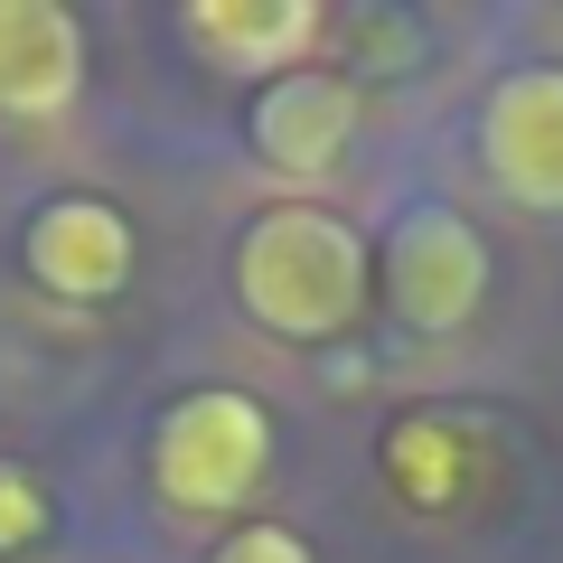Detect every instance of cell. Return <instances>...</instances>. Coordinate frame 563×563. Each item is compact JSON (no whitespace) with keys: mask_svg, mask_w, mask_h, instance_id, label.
<instances>
[{"mask_svg":"<svg viewBox=\"0 0 563 563\" xmlns=\"http://www.w3.org/2000/svg\"><path fill=\"white\" fill-rule=\"evenodd\" d=\"M385 291H395V310L422 339H451V329H470V310L488 301V244L470 235V217H451V207H413V217L395 225V244H385Z\"/></svg>","mask_w":563,"mask_h":563,"instance_id":"obj_3","label":"cell"},{"mask_svg":"<svg viewBox=\"0 0 563 563\" xmlns=\"http://www.w3.org/2000/svg\"><path fill=\"white\" fill-rule=\"evenodd\" d=\"M217 563H310V544L282 536V526H244V536L217 544Z\"/></svg>","mask_w":563,"mask_h":563,"instance_id":"obj_9","label":"cell"},{"mask_svg":"<svg viewBox=\"0 0 563 563\" xmlns=\"http://www.w3.org/2000/svg\"><path fill=\"white\" fill-rule=\"evenodd\" d=\"M29 273L47 291H66V301H113L122 282H132V225H122V207H103V198L38 207V225H29Z\"/></svg>","mask_w":563,"mask_h":563,"instance_id":"obj_6","label":"cell"},{"mask_svg":"<svg viewBox=\"0 0 563 563\" xmlns=\"http://www.w3.org/2000/svg\"><path fill=\"white\" fill-rule=\"evenodd\" d=\"M263 470H273V422H263L254 395L207 385V395L169 404L161 451H151V479H161L169 507H188V517H225V507H244L263 488Z\"/></svg>","mask_w":563,"mask_h":563,"instance_id":"obj_2","label":"cell"},{"mask_svg":"<svg viewBox=\"0 0 563 563\" xmlns=\"http://www.w3.org/2000/svg\"><path fill=\"white\" fill-rule=\"evenodd\" d=\"M235 291L273 339H339L366 310V244L357 225H339L329 207H273L244 225Z\"/></svg>","mask_w":563,"mask_h":563,"instance_id":"obj_1","label":"cell"},{"mask_svg":"<svg viewBox=\"0 0 563 563\" xmlns=\"http://www.w3.org/2000/svg\"><path fill=\"white\" fill-rule=\"evenodd\" d=\"M38 536V488L20 470H0V544H29Z\"/></svg>","mask_w":563,"mask_h":563,"instance_id":"obj_10","label":"cell"},{"mask_svg":"<svg viewBox=\"0 0 563 563\" xmlns=\"http://www.w3.org/2000/svg\"><path fill=\"white\" fill-rule=\"evenodd\" d=\"M347 132H357V95H347V76L291 66V76H273V85L254 95V151H263L273 169H291V179L339 169Z\"/></svg>","mask_w":563,"mask_h":563,"instance_id":"obj_5","label":"cell"},{"mask_svg":"<svg viewBox=\"0 0 563 563\" xmlns=\"http://www.w3.org/2000/svg\"><path fill=\"white\" fill-rule=\"evenodd\" d=\"M188 38L225 76H291L301 47H320V10L310 0H207V10H188Z\"/></svg>","mask_w":563,"mask_h":563,"instance_id":"obj_8","label":"cell"},{"mask_svg":"<svg viewBox=\"0 0 563 563\" xmlns=\"http://www.w3.org/2000/svg\"><path fill=\"white\" fill-rule=\"evenodd\" d=\"M85 85V29L57 0H0V113H66Z\"/></svg>","mask_w":563,"mask_h":563,"instance_id":"obj_7","label":"cell"},{"mask_svg":"<svg viewBox=\"0 0 563 563\" xmlns=\"http://www.w3.org/2000/svg\"><path fill=\"white\" fill-rule=\"evenodd\" d=\"M479 161L517 207H563V66H517L488 95Z\"/></svg>","mask_w":563,"mask_h":563,"instance_id":"obj_4","label":"cell"}]
</instances>
